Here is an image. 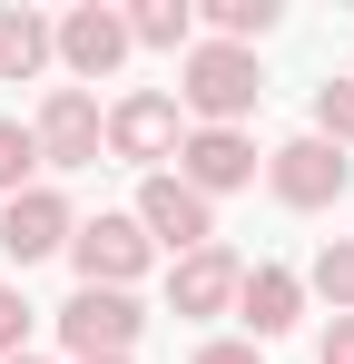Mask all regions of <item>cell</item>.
Listing matches in <instances>:
<instances>
[{"label":"cell","instance_id":"obj_23","mask_svg":"<svg viewBox=\"0 0 354 364\" xmlns=\"http://www.w3.org/2000/svg\"><path fill=\"white\" fill-rule=\"evenodd\" d=\"M118 364H128V355H118Z\"/></svg>","mask_w":354,"mask_h":364},{"label":"cell","instance_id":"obj_15","mask_svg":"<svg viewBox=\"0 0 354 364\" xmlns=\"http://www.w3.org/2000/svg\"><path fill=\"white\" fill-rule=\"evenodd\" d=\"M276 30V0H207V40H236V50H256Z\"/></svg>","mask_w":354,"mask_h":364},{"label":"cell","instance_id":"obj_5","mask_svg":"<svg viewBox=\"0 0 354 364\" xmlns=\"http://www.w3.org/2000/svg\"><path fill=\"white\" fill-rule=\"evenodd\" d=\"M30 138H40V168H99V148H109V109H99L89 89L59 79L50 99H40V119H30Z\"/></svg>","mask_w":354,"mask_h":364},{"label":"cell","instance_id":"obj_20","mask_svg":"<svg viewBox=\"0 0 354 364\" xmlns=\"http://www.w3.org/2000/svg\"><path fill=\"white\" fill-rule=\"evenodd\" d=\"M315 364H354V315H335V325H325V345H315Z\"/></svg>","mask_w":354,"mask_h":364},{"label":"cell","instance_id":"obj_21","mask_svg":"<svg viewBox=\"0 0 354 364\" xmlns=\"http://www.w3.org/2000/svg\"><path fill=\"white\" fill-rule=\"evenodd\" d=\"M197 364H256V345L246 335H217V345H197Z\"/></svg>","mask_w":354,"mask_h":364},{"label":"cell","instance_id":"obj_18","mask_svg":"<svg viewBox=\"0 0 354 364\" xmlns=\"http://www.w3.org/2000/svg\"><path fill=\"white\" fill-rule=\"evenodd\" d=\"M315 138L354 158V79H325V89H315Z\"/></svg>","mask_w":354,"mask_h":364},{"label":"cell","instance_id":"obj_16","mask_svg":"<svg viewBox=\"0 0 354 364\" xmlns=\"http://www.w3.org/2000/svg\"><path fill=\"white\" fill-rule=\"evenodd\" d=\"M20 187H40V138L30 119H0V197H20Z\"/></svg>","mask_w":354,"mask_h":364},{"label":"cell","instance_id":"obj_9","mask_svg":"<svg viewBox=\"0 0 354 364\" xmlns=\"http://www.w3.org/2000/svg\"><path fill=\"white\" fill-rule=\"evenodd\" d=\"M69 237H79V217H69V197H59V187H20V197L0 207V256H10V266L69 256Z\"/></svg>","mask_w":354,"mask_h":364},{"label":"cell","instance_id":"obj_10","mask_svg":"<svg viewBox=\"0 0 354 364\" xmlns=\"http://www.w3.org/2000/svg\"><path fill=\"white\" fill-rule=\"evenodd\" d=\"M177 178H187L207 207H217L227 187H246V178H256V138H246V128H187V148H177Z\"/></svg>","mask_w":354,"mask_h":364},{"label":"cell","instance_id":"obj_11","mask_svg":"<svg viewBox=\"0 0 354 364\" xmlns=\"http://www.w3.org/2000/svg\"><path fill=\"white\" fill-rule=\"evenodd\" d=\"M236 286H246V266L227 246H197L168 266V315H236Z\"/></svg>","mask_w":354,"mask_h":364},{"label":"cell","instance_id":"obj_7","mask_svg":"<svg viewBox=\"0 0 354 364\" xmlns=\"http://www.w3.org/2000/svg\"><path fill=\"white\" fill-rule=\"evenodd\" d=\"M128 10H109V0H79L69 20H59V69H69V89L79 79H118L128 69Z\"/></svg>","mask_w":354,"mask_h":364},{"label":"cell","instance_id":"obj_19","mask_svg":"<svg viewBox=\"0 0 354 364\" xmlns=\"http://www.w3.org/2000/svg\"><path fill=\"white\" fill-rule=\"evenodd\" d=\"M30 325H40V305L20 296V286H0V364H10V355H30Z\"/></svg>","mask_w":354,"mask_h":364},{"label":"cell","instance_id":"obj_12","mask_svg":"<svg viewBox=\"0 0 354 364\" xmlns=\"http://www.w3.org/2000/svg\"><path fill=\"white\" fill-rule=\"evenodd\" d=\"M236 315H246V345H276V335H295V315H305V276H295V266H246Z\"/></svg>","mask_w":354,"mask_h":364},{"label":"cell","instance_id":"obj_14","mask_svg":"<svg viewBox=\"0 0 354 364\" xmlns=\"http://www.w3.org/2000/svg\"><path fill=\"white\" fill-rule=\"evenodd\" d=\"M128 40L187 60V50H197V10H187V0H138V10H128Z\"/></svg>","mask_w":354,"mask_h":364},{"label":"cell","instance_id":"obj_22","mask_svg":"<svg viewBox=\"0 0 354 364\" xmlns=\"http://www.w3.org/2000/svg\"><path fill=\"white\" fill-rule=\"evenodd\" d=\"M10 364H40V355H10Z\"/></svg>","mask_w":354,"mask_h":364},{"label":"cell","instance_id":"obj_3","mask_svg":"<svg viewBox=\"0 0 354 364\" xmlns=\"http://www.w3.org/2000/svg\"><path fill=\"white\" fill-rule=\"evenodd\" d=\"M138 325H148V315H138V296H118V286H79V296L59 305V345L79 364H118L138 345Z\"/></svg>","mask_w":354,"mask_h":364},{"label":"cell","instance_id":"obj_2","mask_svg":"<svg viewBox=\"0 0 354 364\" xmlns=\"http://www.w3.org/2000/svg\"><path fill=\"white\" fill-rule=\"evenodd\" d=\"M354 178V158L345 148H325L315 128L305 138H286V148H266V187H276V207H295V217H315V207H335Z\"/></svg>","mask_w":354,"mask_h":364},{"label":"cell","instance_id":"obj_13","mask_svg":"<svg viewBox=\"0 0 354 364\" xmlns=\"http://www.w3.org/2000/svg\"><path fill=\"white\" fill-rule=\"evenodd\" d=\"M59 60V20H40V10H0V79H40V69Z\"/></svg>","mask_w":354,"mask_h":364},{"label":"cell","instance_id":"obj_8","mask_svg":"<svg viewBox=\"0 0 354 364\" xmlns=\"http://www.w3.org/2000/svg\"><path fill=\"white\" fill-rule=\"evenodd\" d=\"M148 256H158V246H148V227H138V217H89V227L69 237V266H79V286H118V296L148 276Z\"/></svg>","mask_w":354,"mask_h":364},{"label":"cell","instance_id":"obj_4","mask_svg":"<svg viewBox=\"0 0 354 364\" xmlns=\"http://www.w3.org/2000/svg\"><path fill=\"white\" fill-rule=\"evenodd\" d=\"M177 148H187V109H177L168 89H128V99H109V158H128V168L158 178V158H177Z\"/></svg>","mask_w":354,"mask_h":364},{"label":"cell","instance_id":"obj_6","mask_svg":"<svg viewBox=\"0 0 354 364\" xmlns=\"http://www.w3.org/2000/svg\"><path fill=\"white\" fill-rule=\"evenodd\" d=\"M138 227H148V246H168V256H197V246H217V207L197 197V187L177 178V168H158V178L138 187V207H128Z\"/></svg>","mask_w":354,"mask_h":364},{"label":"cell","instance_id":"obj_17","mask_svg":"<svg viewBox=\"0 0 354 364\" xmlns=\"http://www.w3.org/2000/svg\"><path fill=\"white\" fill-rule=\"evenodd\" d=\"M305 286L354 315V237H325V246H315V276H305Z\"/></svg>","mask_w":354,"mask_h":364},{"label":"cell","instance_id":"obj_1","mask_svg":"<svg viewBox=\"0 0 354 364\" xmlns=\"http://www.w3.org/2000/svg\"><path fill=\"white\" fill-rule=\"evenodd\" d=\"M256 99H266V69H256V50H236V40H197L177 60V109L197 128H236Z\"/></svg>","mask_w":354,"mask_h":364}]
</instances>
